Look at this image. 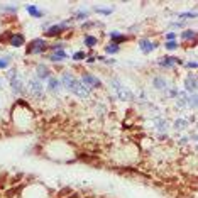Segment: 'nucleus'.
Segmentation results:
<instances>
[{
	"mask_svg": "<svg viewBox=\"0 0 198 198\" xmlns=\"http://www.w3.org/2000/svg\"><path fill=\"white\" fill-rule=\"evenodd\" d=\"M112 37V44H122V43H127L129 41V36H125V34H120V32H112L110 34Z\"/></svg>",
	"mask_w": 198,
	"mask_h": 198,
	"instance_id": "nucleus-8",
	"label": "nucleus"
},
{
	"mask_svg": "<svg viewBox=\"0 0 198 198\" xmlns=\"http://www.w3.org/2000/svg\"><path fill=\"white\" fill-rule=\"evenodd\" d=\"M36 73H37V80H49L51 78V71L46 68L44 65H39L36 68Z\"/></svg>",
	"mask_w": 198,
	"mask_h": 198,
	"instance_id": "nucleus-7",
	"label": "nucleus"
},
{
	"mask_svg": "<svg viewBox=\"0 0 198 198\" xmlns=\"http://www.w3.org/2000/svg\"><path fill=\"white\" fill-rule=\"evenodd\" d=\"M176 48H178V44H176L175 41H169V43L166 44V49H176Z\"/></svg>",
	"mask_w": 198,
	"mask_h": 198,
	"instance_id": "nucleus-22",
	"label": "nucleus"
},
{
	"mask_svg": "<svg viewBox=\"0 0 198 198\" xmlns=\"http://www.w3.org/2000/svg\"><path fill=\"white\" fill-rule=\"evenodd\" d=\"M10 66V58L5 56V58H0V70H5Z\"/></svg>",
	"mask_w": 198,
	"mask_h": 198,
	"instance_id": "nucleus-19",
	"label": "nucleus"
},
{
	"mask_svg": "<svg viewBox=\"0 0 198 198\" xmlns=\"http://www.w3.org/2000/svg\"><path fill=\"white\" fill-rule=\"evenodd\" d=\"M86 198H90V196H86Z\"/></svg>",
	"mask_w": 198,
	"mask_h": 198,
	"instance_id": "nucleus-29",
	"label": "nucleus"
},
{
	"mask_svg": "<svg viewBox=\"0 0 198 198\" xmlns=\"http://www.w3.org/2000/svg\"><path fill=\"white\" fill-rule=\"evenodd\" d=\"M61 86H65L66 90L73 91L75 95L81 96V98H85V96H88V90L85 86L81 85V81L80 80L75 78V75L71 73V71H65V73L61 75V80H60Z\"/></svg>",
	"mask_w": 198,
	"mask_h": 198,
	"instance_id": "nucleus-1",
	"label": "nucleus"
},
{
	"mask_svg": "<svg viewBox=\"0 0 198 198\" xmlns=\"http://www.w3.org/2000/svg\"><path fill=\"white\" fill-rule=\"evenodd\" d=\"M9 83H10V88L14 93L17 95H24L26 88H24V80L20 76V73L17 70H10L9 71Z\"/></svg>",
	"mask_w": 198,
	"mask_h": 198,
	"instance_id": "nucleus-2",
	"label": "nucleus"
},
{
	"mask_svg": "<svg viewBox=\"0 0 198 198\" xmlns=\"http://www.w3.org/2000/svg\"><path fill=\"white\" fill-rule=\"evenodd\" d=\"M154 86L159 88V90H163V88L166 86V83H164V78H154Z\"/></svg>",
	"mask_w": 198,
	"mask_h": 198,
	"instance_id": "nucleus-21",
	"label": "nucleus"
},
{
	"mask_svg": "<svg viewBox=\"0 0 198 198\" xmlns=\"http://www.w3.org/2000/svg\"><path fill=\"white\" fill-rule=\"evenodd\" d=\"M176 63H181V61L176 60V58H161V60H159V65L164 66V68H173Z\"/></svg>",
	"mask_w": 198,
	"mask_h": 198,
	"instance_id": "nucleus-9",
	"label": "nucleus"
},
{
	"mask_svg": "<svg viewBox=\"0 0 198 198\" xmlns=\"http://www.w3.org/2000/svg\"><path fill=\"white\" fill-rule=\"evenodd\" d=\"M70 193H71V190H70V188H66V190H61V191H60V196H65V195H70Z\"/></svg>",
	"mask_w": 198,
	"mask_h": 198,
	"instance_id": "nucleus-25",
	"label": "nucleus"
},
{
	"mask_svg": "<svg viewBox=\"0 0 198 198\" xmlns=\"http://www.w3.org/2000/svg\"><path fill=\"white\" fill-rule=\"evenodd\" d=\"M24 36L22 34H12V37H10V44L14 46V48H19V46H22L24 44Z\"/></svg>",
	"mask_w": 198,
	"mask_h": 198,
	"instance_id": "nucleus-11",
	"label": "nucleus"
},
{
	"mask_svg": "<svg viewBox=\"0 0 198 198\" xmlns=\"http://www.w3.org/2000/svg\"><path fill=\"white\" fill-rule=\"evenodd\" d=\"M181 39H185V41H195L196 39V32L195 31H185L183 34H181Z\"/></svg>",
	"mask_w": 198,
	"mask_h": 198,
	"instance_id": "nucleus-15",
	"label": "nucleus"
},
{
	"mask_svg": "<svg viewBox=\"0 0 198 198\" xmlns=\"http://www.w3.org/2000/svg\"><path fill=\"white\" fill-rule=\"evenodd\" d=\"M139 46H141V49H142L144 53H151V51H153V49H154L158 44L149 43V39H141V43H139Z\"/></svg>",
	"mask_w": 198,
	"mask_h": 198,
	"instance_id": "nucleus-10",
	"label": "nucleus"
},
{
	"mask_svg": "<svg viewBox=\"0 0 198 198\" xmlns=\"http://www.w3.org/2000/svg\"><path fill=\"white\" fill-rule=\"evenodd\" d=\"M49 90L53 91V93H58V91L61 90V83H60V80H56V78H49Z\"/></svg>",
	"mask_w": 198,
	"mask_h": 198,
	"instance_id": "nucleus-12",
	"label": "nucleus"
},
{
	"mask_svg": "<svg viewBox=\"0 0 198 198\" xmlns=\"http://www.w3.org/2000/svg\"><path fill=\"white\" fill-rule=\"evenodd\" d=\"M186 66H188V68H191V70H195L196 68V63H186Z\"/></svg>",
	"mask_w": 198,
	"mask_h": 198,
	"instance_id": "nucleus-27",
	"label": "nucleus"
},
{
	"mask_svg": "<svg viewBox=\"0 0 198 198\" xmlns=\"http://www.w3.org/2000/svg\"><path fill=\"white\" fill-rule=\"evenodd\" d=\"M46 49H49V44L46 43L44 39H34L31 44L27 46L26 53L27 54H41V53H44Z\"/></svg>",
	"mask_w": 198,
	"mask_h": 198,
	"instance_id": "nucleus-3",
	"label": "nucleus"
},
{
	"mask_svg": "<svg viewBox=\"0 0 198 198\" xmlns=\"http://www.w3.org/2000/svg\"><path fill=\"white\" fill-rule=\"evenodd\" d=\"M96 12H98V14H105V15H108V14H110V9H98V10H96Z\"/></svg>",
	"mask_w": 198,
	"mask_h": 198,
	"instance_id": "nucleus-24",
	"label": "nucleus"
},
{
	"mask_svg": "<svg viewBox=\"0 0 198 198\" xmlns=\"http://www.w3.org/2000/svg\"><path fill=\"white\" fill-rule=\"evenodd\" d=\"M119 51H120V46H117V44H107V46H105V53L115 54V53H119Z\"/></svg>",
	"mask_w": 198,
	"mask_h": 198,
	"instance_id": "nucleus-17",
	"label": "nucleus"
},
{
	"mask_svg": "<svg viewBox=\"0 0 198 198\" xmlns=\"http://www.w3.org/2000/svg\"><path fill=\"white\" fill-rule=\"evenodd\" d=\"M70 198H80V195H78V193H73V195H71Z\"/></svg>",
	"mask_w": 198,
	"mask_h": 198,
	"instance_id": "nucleus-28",
	"label": "nucleus"
},
{
	"mask_svg": "<svg viewBox=\"0 0 198 198\" xmlns=\"http://www.w3.org/2000/svg\"><path fill=\"white\" fill-rule=\"evenodd\" d=\"M185 88L190 90V91H195L196 90V78L195 76H190V78L185 80Z\"/></svg>",
	"mask_w": 198,
	"mask_h": 198,
	"instance_id": "nucleus-13",
	"label": "nucleus"
},
{
	"mask_svg": "<svg viewBox=\"0 0 198 198\" xmlns=\"http://www.w3.org/2000/svg\"><path fill=\"white\" fill-rule=\"evenodd\" d=\"M10 37H12V32H10V31H5L3 34H0V44L10 43Z\"/></svg>",
	"mask_w": 198,
	"mask_h": 198,
	"instance_id": "nucleus-18",
	"label": "nucleus"
},
{
	"mask_svg": "<svg viewBox=\"0 0 198 198\" xmlns=\"http://www.w3.org/2000/svg\"><path fill=\"white\" fill-rule=\"evenodd\" d=\"M88 15V12H81V14H76V19H85Z\"/></svg>",
	"mask_w": 198,
	"mask_h": 198,
	"instance_id": "nucleus-26",
	"label": "nucleus"
},
{
	"mask_svg": "<svg viewBox=\"0 0 198 198\" xmlns=\"http://www.w3.org/2000/svg\"><path fill=\"white\" fill-rule=\"evenodd\" d=\"M83 81H85L88 86H91V88H98V86H102V83L98 81V78L93 76V75H90V73H85V75H83Z\"/></svg>",
	"mask_w": 198,
	"mask_h": 198,
	"instance_id": "nucleus-6",
	"label": "nucleus"
},
{
	"mask_svg": "<svg viewBox=\"0 0 198 198\" xmlns=\"http://www.w3.org/2000/svg\"><path fill=\"white\" fill-rule=\"evenodd\" d=\"M65 58H66L65 49H60V51H56L54 54H51V56H49V60H51V61H60V60H65Z\"/></svg>",
	"mask_w": 198,
	"mask_h": 198,
	"instance_id": "nucleus-14",
	"label": "nucleus"
},
{
	"mask_svg": "<svg viewBox=\"0 0 198 198\" xmlns=\"http://www.w3.org/2000/svg\"><path fill=\"white\" fill-rule=\"evenodd\" d=\"M85 56H86V54H85V53H76V54H75V56H73V58H75V60H76V61H78V60H83V58H85Z\"/></svg>",
	"mask_w": 198,
	"mask_h": 198,
	"instance_id": "nucleus-23",
	"label": "nucleus"
},
{
	"mask_svg": "<svg viewBox=\"0 0 198 198\" xmlns=\"http://www.w3.org/2000/svg\"><path fill=\"white\" fill-rule=\"evenodd\" d=\"M27 10H29V14L32 15V17H43V12H41L39 9H37V7H34V5H29L27 7Z\"/></svg>",
	"mask_w": 198,
	"mask_h": 198,
	"instance_id": "nucleus-16",
	"label": "nucleus"
},
{
	"mask_svg": "<svg viewBox=\"0 0 198 198\" xmlns=\"http://www.w3.org/2000/svg\"><path fill=\"white\" fill-rule=\"evenodd\" d=\"M66 24H68V22H61V24H56V26H51L48 31H46V36H49V37L60 36L63 31H66V27H68Z\"/></svg>",
	"mask_w": 198,
	"mask_h": 198,
	"instance_id": "nucleus-5",
	"label": "nucleus"
},
{
	"mask_svg": "<svg viewBox=\"0 0 198 198\" xmlns=\"http://www.w3.org/2000/svg\"><path fill=\"white\" fill-rule=\"evenodd\" d=\"M85 44L90 46V48H93V46L96 44V37L95 36H86L85 37Z\"/></svg>",
	"mask_w": 198,
	"mask_h": 198,
	"instance_id": "nucleus-20",
	"label": "nucleus"
},
{
	"mask_svg": "<svg viewBox=\"0 0 198 198\" xmlns=\"http://www.w3.org/2000/svg\"><path fill=\"white\" fill-rule=\"evenodd\" d=\"M29 93L32 96H36V98H41V96H43L44 90H43V85H41L39 80H36V78L29 80Z\"/></svg>",
	"mask_w": 198,
	"mask_h": 198,
	"instance_id": "nucleus-4",
	"label": "nucleus"
}]
</instances>
